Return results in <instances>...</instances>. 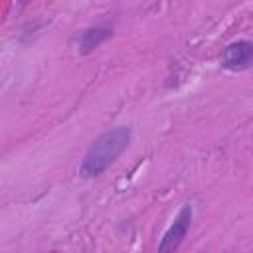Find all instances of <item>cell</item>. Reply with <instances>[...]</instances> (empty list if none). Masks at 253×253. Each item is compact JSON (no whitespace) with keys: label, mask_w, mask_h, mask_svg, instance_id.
I'll use <instances>...</instances> for the list:
<instances>
[{"label":"cell","mask_w":253,"mask_h":253,"mask_svg":"<svg viewBox=\"0 0 253 253\" xmlns=\"http://www.w3.org/2000/svg\"><path fill=\"white\" fill-rule=\"evenodd\" d=\"M111 36H113V30L107 26H89V28L81 30V34L77 36V51L91 53L95 47L105 43Z\"/></svg>","instance_id":"obj_4"},{"label":"cell","mask_w":253,"mask_h":253,"mask_svg":"<svg viewBox=\"0 0 253 253\" xmlns=\"http://www.w3.org/2000/svg\"><path fill=\"white\" fill-rule=\"evenodd\" d=\"M221 67L227 71H245L253 67V42L237 40L223 47Z\"/></svg>","instance_id":"obj_3"},{"label":"cell","mask_w":253,"mask_h":253,"mask_svg":"<svg viewBox=\"0 0 253 253\" xmlns=\"http://www.w3.org/2000/svg\"><path fill=\"white\" fill-rule=\"evenodd\" d=\"M192 217H194V208L190 204H184L180 208L178 215L174 217V221L168 225V229L160 237V243H158V251L156 253H176V249L182 245V241L186 239V235L190 231Z\"/></svg>","instance_id":"obj_2"},{"label":"cell","mask_w":253,"mask_h":253,"mask_svg":"<svg viewBox=\"0 0 253 253\" xmlns=\"http://www.w3.org/2000/svg\"><path fill=\"white\" fill-rule=\"evenodd\" d=\"M130 136H132V130L128 126H115L99 134L83 154V160L79 164V176L83 180L99 178L126 150Z\"/></svg>","instance_id":"obj_1"}]
</instances>
